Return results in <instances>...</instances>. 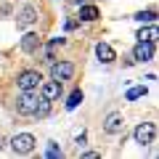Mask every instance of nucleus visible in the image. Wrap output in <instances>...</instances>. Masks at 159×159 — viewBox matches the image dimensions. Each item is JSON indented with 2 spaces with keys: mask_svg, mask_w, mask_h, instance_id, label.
<instances>
[{
  "mask_svg": "<svg viewBox=\"0 0 159 159\" xmlns=\"http://www.w3.org/2000/svg\"><path fill=\"white\" fill-rule=\"evenodd\" d=\"M34 146H37V138L32 135V133H19V135H13L11 138V148H13V154H32L34 151Z\"/></svg>",
  "mask_w": 159,
  "mask_h": 159,
  "instance_id": "obj_1",
  "label": "nucleus"
},
{
  "mask_svg": "<svg viewBox=\"0 0 159 159\" xmlns=\"http://www.w3.org/2000/svg\"><path fill=\"white\" fill-rule=\"evenodd\" d=\"M40 82H43V74H40L37 69H24V72H19V77H16V88L19 90H37Z\"/></svg>",
  "mask_w": 159,
  "mask_h": 159,
  "instance_id": "obj_2",
  "label": "nucleus"
},
{
  "mask_svg": "<svg viewBox=\"0 0 159 159\" xmlns=\"http://www.w3.org/2000/svg\"><path fill=\"white\" fill-rule=\"evenodd\" d=\"M154 138H157V125L154 122H141V125L133 130V141L138 146H151Z\"/></svg>",
  "mask_w": 159,
  "mask_h": 159,
  "instance_id": "obj_3",
  "label": "nucleus"
},
{
  "mask_svg": "<svg viewBox=\"0 0 159 159\" xmlns=\"http://www.w3.org/2000/svg\"><path fill=\"white\" fill-rule=\"evenodd\" d=\"M154 53H157V45H154V40H138L135 48H133V61H138V64L154 61Z\"/></svg>",
  "mask_w": 159,
  "mask_h": 159,
  "instance_id": "obj_4",
  "label": "nucleus"
},
{
  "mask_svg": "<svg viewBox=\"0 0 159 159\" xmlns=\"http://www.w3.org/2000/svg\"><path fill=\"white\" fill-rule=\"evenodd\" d=\"M37 98H40V93H37V90H21V96L16 98V111H19V114H24V117H32Z\"/></svg>",
  "mask_w": 159,
  "mask_h": 159,
  "instance_id": "obj_5",
  "label": "nucleus"
},
{
  "mask_svg": "<svg viewBox=\"0 0 159 159\" xmlns=\"http://www.w3.org/2000/svg\"><path fill=\"white\" fill-rule=\"evenodd\" d=\"M37 93L43 98H48V101H58V98L64 96V82H58V80H48V82H40Z\"/></svg>",
  "mask_w": 159,
  "mask_h": 159,
  "instance_id": "obj_6",
  "label": "nucleus"
},
{
  "mask_svg": "<svg viewBox=\"0 0 159 159\" xmlns=\"http://www.w3.org/2000/svg\"><path fill=\"white\" fill-rule=\"evenodd\" d=\"M103 133H106V135H122V133H125V117L119 111H111L103 119Z\"/></svg>",
  "mask_w": 159,
  "mask_h": 159,
  "instance_id": "obj_7",
  "label": "nucleus"
},
{
  "mask_svg": "<svg viewBox=\"0 0 159 159\" xmlns=\"http://www.w3.org/2000/svg\"><path fill=\"white\" fill-rule=\"evenodd\" d=\"M72 74H74L72 61H51V80L64 82V80H72Z\"/></svg>",
  "mask_w": 159,
  "mask_h": 159,
  "instance_id": "obj_8",
  "label": "nucleus"
},
{
  "mask_svg": "<svg viewBox=\"0 0 159 159\" xmlns=\"http://www.w3.org/2000/svg\"><path fill=\"white\" fill-rule=\"evenodd\" d=\"M19 48H21L24 53H37L40 48H43V37H40L37 32H24L21 40H19Z\"/></svg>",
  "mask_w": 159,
  "mask_h": 159,
  "instance_id": "obj_9",
  "label": "nucleus"
},
{
  "mask_svg": "<svg viewBox=\"0 0 159 159\" xmlns=\"http://www.w3.org/2000/svg\"><path fill=\"white\" fill-rule=\"evenodd\" d=\"M37 21V6H24L21 11L16 13V27L19 29H27Z\"/></svg>",
  "mask_w": 159,
  "mask_h": 159,
  "instance_id": "obj_10",
  "label": "nucleus"
},
{
  "mask_svg": "<svg viewBox=\"0 0 159 159\" xmlns=\"http://www.w3.org/2000/svg\"><path fill=\"white\" fill-rule=\"evenodd\" d=\"M96 56H98L101 64H114L117 53H114V48L109 45V43H98V45H96Z\"/></svg>",
  "mask_w": 159,
  "mask_h": 159,
  "instance_id": "obj_11",
  "label": "nucleus"
},
{
  "mask_svg": "<svg viewBox=\"0 0 159 159\" xmlns=\"http://www.w3.org/2000/svg\"><path fill=\"white\" fill-rule=\"evenodd\" d=\"M51 111H53V101H48V98H43V96H40V98H37V103H34V111H32V117H37V119H45Z\"/></svg>",
  "mask_w": 159,
  "mask_h": 159,
  "instance_id": "obj_12",
  "label": "nucleus"
},
{
  "mask_svg": "<svg viewBox=\"0 0 159 159\" xmlns=\"http://www.w3.org/2000/svg\"><path fill=\"white\" fill-rule=\"evenodd\" d=\"M101 16V11H98L96 6H80V21H96V19Z\"/></svg>",
  "mask_w": 159,
  "mask_h": 159,
  "instance_id": "obj_13",
  "label": "nucleus"
},
{
  "mask_svg": "<svg viewBox=\"0 0 159 159\" xmlns=\"http://www.w3.org/2000/svg\"><path fill=\"white\" fill-rule=\"evenodd\" d=\"M146 93H148L146 85H135V88H130V90L125 93V101H138V98H143Z\"/></svg>",
  "mask_w": 159,
  "mask_h": 159,
  "instance_id": "obj_14",
  "label": "nucleus"
},
{
  "mask_svg": "<svg viewBox=\"0 0 159 159\" xmlns=\"http://www.w3.org/2000/svg\"><path fill=\"white\" fill-rule=\"evenodd\" d=\"M82 98H85V96H82V90H72V93H69V98H66V109H69V111L77 109L80 103H82Z\"/></svg>",
  "mask_w": 159,
  "mask_h": 159,
  "instance_id": "obj_15",
  "label": "nucleus"
},
{
  "mask_svg": "<svg viewBox=\"0 0 159 159\" xmlns=\"http://www.w3.org/2000/svg\"><path fill=\"white\" fill-rule=\"evenodd\" d=\"M133 19H135V21H148V24H154V21H157V13H154V11H138Z\"/></svg>",
  "mask_w": 159,
  "mask_h": 159,
  "instance_id": "obj_16",
  "label": "nucleus"
},
{
  "mask_svg": "<svg viewBox=\"0 0 159 159\" xmlns=\"http://www.w3.org/2000/svg\"><path fill=\"white\" fill-rule=\"evenodd\" d=\"M135 37H138V40H154V37H157V27L151 24V27H146V29H138Z\"/></svg>",
  "mask_w": 159,
  "mask_h": 159,
  "instance_id": "obj_17",
  "label": "nucleus"
},
{
  "mask_svg": "<svg viewBox=\"0 0 159 159\" xmlns=\"http://www.w3.org/2000/svg\"><path fill=\"white\" fill-rule=\"evenodd\" d=\"M45 157H48V159H56V157H61V148H58L56 143H51V146H48V151H45Z\"/></svg>",
  "mask_w": 159,
  "mask_h": 159,
  "instance_id": "obj_18",
  "label": "nucleus"
},
{
  "mask_svg": "<svg viewBox=\"0 0 159 159\" xmlns=\"http://www.w3.org/2000/svg\"><path fill=\"white\" fill-rule=\"evenodd\" d=\"M82 157H85V159H98V151H85Z\"/></svg>",
  "mask_w": 159,
  "mask_h": 159,
  "instance_id": "obj_19",
  "label": "nucleus"
},
{
  "mask_svg": "<svg viewBox=\"0 0 159 159\" xmlns=\"http://www.w3.org/2000/svg\"><path fill=\"white\" fill-rule=\"evenodd\" d=\"M82 3H88V0H74V6H82Z\"/></svg>",
  "mask_w": 159,
  "mask_h": 159,
  "instance_id": "obj_20",
  "label": "nucleus"
},
{
  "mask_svg": "<svg viewBox=\"0 0 159 159\" xmlns=\"http://www.w3.org/2000/svg\"><path fill=\"white\" fill-rule=\"evenodd\" d=\"M0 146H3V141H0Z\"/></svg>",
  "mask_w": 159,
  "mask_h": 159,
  "instance_id": "obj_21",
  "label": "nucleus"
}]
</instances>
